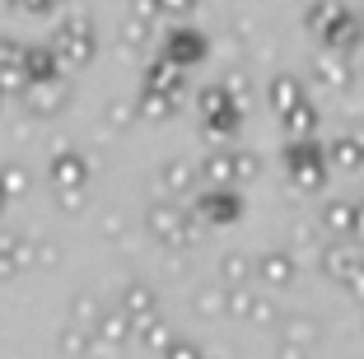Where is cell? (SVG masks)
<instances>
[{"instance_id": "cell-1", "label": "cell", "mask_w": 364, "mask_h": 359, "mask_svg": "<svg viewBox=\"0 0 364 359\" xmlns=\"http://www.w3.org/2000/svg\"><path fill=\"white\" fill-rule=\"evenodd\" d=\"M52 47L61 52V61H70V65H89V61H94V28H89L85 19H65L61 28H56Z\"/></svg>"}, {"instance_id": "cell-2", "label": "cell", "mask_w": 364, "mask_h": 359, "mask_svg": "<svg viewBox=\"0 0 364 359\" xmlns=\"http://www.w3.org/2000/svg\"><path fill=\"white\" fill-rule=\"evenodd\" d=\"M47 173H52V182L61 191H80L89 182V164H85V154H70V149H65V154H56L52 164H47Z\"/></svg>"}, {"instance_id": "cell-3", "label": "cell", "mask_w": 364, "mask_h": 359, "mask_svg": "<svg viewBox=\"0 0 364 359\" xmlns=\"http://www.w3.org/2000/svg\"><path fill=\"white\" fill-rule=\"evenodd\" d=\"M56 61H61L56 47H23V75H28V85H52Z\"/></svg>"}, {"instance_id": "cell-4", "label": "cell", "mask_w": 364, "mask_h": 359, "mask_svg": "<svg viewBox=\"0 0 364 359\" xmlns=\"http://www.w3.org/2000/svg\"><path fill=\"white\" fill-rule=\"evenodd\" d=\"M145 299H150V294H145V289H131V294H127V308H131V322H140V308H145Z\"/></svg>"}, {"instance_id": "cell-5", "label": "cell", "mask_w": 364, "mask_h": 359, "mask_svg": "<svg viewBox=\"0 0 364 359\" xmlns=\"http://www.w3.org/2000/svg\"><path fill=\"white\" fill-rule=\"evenodd\" d=\"M14 5H23V10H33V14H43L52 0H14Z\"/></svg>"}, {"instance_id": "cell-6", "label": "cell", "mask_w": 364, "mask_h": 359, "mask_svg": "<svg viewBox=\"0 0 364 359\" xmlns=\"http://www.w3.org/2000/svg\"><path fill=\"white\" fill-rule=\"evenodd\" d=\"M0 201H5V182H0Z\"/></svg>"}]
</instances>
